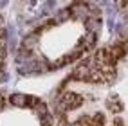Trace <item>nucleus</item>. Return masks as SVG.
I'll return each instance as SVG.
<instances>
[{
	"mask_svg": "<svg viewBox=\"0 0 128 126\" xmlns=\"http://www.w3.org/2000/svg\"><path fill=\"white\" fill-rule=\"evenodd\" d=\"M27 101H29L27 96H24V94H14V96L11 97V103H13L14 106H24Z\"/></svg>",
	"mask_w": 128,
	"mask_h": 126,
	"instance_id": "1",
	"label": "nucleus"
},
{
	"mask_svg": "<svg viewBox=\"0 0 128 126\" xmlns=\"http://www.w3.org/2000/svg\"><path fill=\"white\" fill-rule=\"evenodd\" d=\"M87 14H88V7L74 5V16H76V18H87Z\"/></svg>",
	"mask_w": 128,
	"mask_h": 126,
	"instance_id": "2",
	"label": "nucleus"
},
{
	"mask_svg": "<svg viewBox=\"0 0 128 126\" xmlns=\"http://www.w3.org/2000/svg\"><path fill=\"white\" fill-rule=\"evenodd\" d=\"M87 29H88V32H98L99 31V20H94V18H90V20H87Z\"/></svg>",
	"mask_w": 128,
	"mask_h": 126,
	"instance_id": "3",
	"label": "nucleus"
}]
</instances>
